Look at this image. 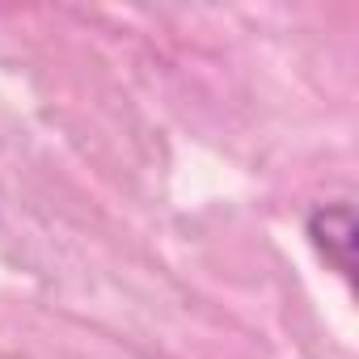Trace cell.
Segmentation results:
<instances>
[{
  "label": "cell",
  "instance_id": "6da1fadb",
  "mask_svg": "<svg viewBox=\"0 0 359 359\" xmlns=\"http://www.w3.org/2000/svg\"><path fill=\"white\" fill-rule=\"evenodd\" d=\"M304 237L309 245L317 250V258L342 275L346 283H355V208L351 199H330V203H317L309 208L304 216Z\"/></svg>",
  "mask_w": 359,
  "mask_h": 359
}]
</instances>
